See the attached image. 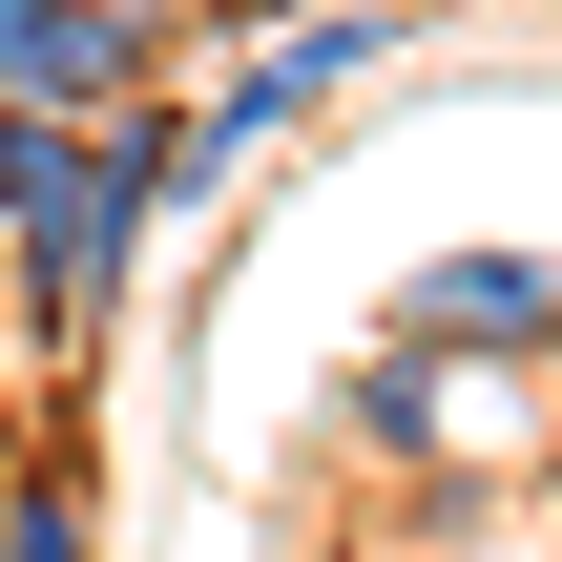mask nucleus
<instances>
[{
  "label": "nucleus",
  "instance_id": "obj_1",
  "mask_svg": "<svg viewBox=\"0 0 562 562\" xmlns=\"http://www.w3.org/2000/svg\"><path fill=\"white\" fill-rule=\"evenodd\" d=\"M146 250H167V209H146L125 125H0V334H21V375L83 396L125 292H146Z\"/></svg>",
  "mask_w": 562,
  "mask_h": 562
},
{
  "label": "nucleus",
  "instance_id": "obj_2",
  "mask_svg": "<svg viewBox=\"0 0 562 562\" xmlns=\"http://www.w3.org/2000/svg\"><path fill=\"white\" fill-rule=\"evenodd\" d=\"M209 63L188 0H0V125H125Z\"/></svg>",
  "mask_w": 562,
  "mask_h": 562
},
{
  "label": "nucleus",
  "instance_id": "obj_3",
  "mask_svg": "<svg viewBox=\"0 0 562 562\" xmlns=\"http://www.w3.org/2000/svg\"><path fill=\"white\" fill-rule=\"evenodd\" d=\"M396 42H417V0H313V21H250V42H229V63L188 83L209 167H271V146H292V125H334V104H355V83L396 63Z\"/></svg>",
  "mask_w": 562,
  "mask_h": 562
},
{
  "label": "nucleus",
  "instance_id": "obj_4",
  "mask_svg": "<svg viewBox=\"0 0 562 562\" xmlns=\"http://www.w3.org/2000/svg\"><path fill=\"white\" fill-rule=\"evenodd\" d=\"M375 334H417V355H459V375H562V250H521V229H459V250H417L396 271V313Z\"/></svg>",
  "mask_w": 562,
  "mask_h": 562
},
{
  "label": "nucleus",
  "instance_id": "obj_5",
  "mask_svg": "<svg viewBox=\"0 0 562 562\" xmlns=\"http://www.w3.org/2000/svg\"><path fill=\"white\" fill-rule=\"evenodd\" d=\"M459 396H501V375H459V355L375 334V355L334 375V438H355V459H438V438H459Z\"/></svg>",
  "mask_w": 562,
  "mask_h": 562
},
{
  "label": "nucleus",
  "instance_id": "obj_6",
  "mask_svg": "<svg viewBox=\"0 0 562 562\" xmlns=\"http://www.w3.org/2000/svg\"><path fill=\"white\" fill-rule=\"evenodd\" d=\"M0 562H104V480H83V417L0 459Z\"/></svg>",
  "mask_w": 562,
  "mask_h": 562
},
{
  "label": "nucleus",
  "instance_id": "obj_7",
  "mask_svg": "<svg viewBox=\"0 0 562 562\" xmlns=\"http://www.w3.org/2000/svg\"><path fill=\"white\" fill-rule=\"evenodd\" d=\"M188 21H209V42H250V21H313V0H188Z\"/></svg>",
  "mask_w": 562,
  "mask_h": 562
}]
</instances>
